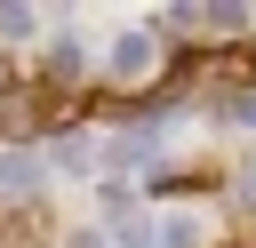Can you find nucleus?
<instances>
[{
  "mask_svg": "<svg viewBox=\"0 0 256 248\" xmlns=\"http://www.w3.org/2000/svg\"><path fill=\"white\" fill-rule=\"evenodd\" d=\"M112 72H120V80H144V72H152V40H144V32H128V40L112 48Z\"/></svg>",
  "mask_w": 256,
  "mask_h": 248,
  "instance_id": "obj_1",
  "label": "nucleus"
},
{
  "mask_svg": "<svg viewBox=\"0 0 256 248\" xmlns=\"http://www.w3.org/2000/svg\"><path fill=\"white\" fill-rule=\"evenodd\" d=\"M32 184H40V160L32 152H8L0 160V192H32Z\"/></svg>",
  "mask_w": 256,
  "mask_h": 248,
  "instance_id": "obj_2",
  "label": "nucleus"
}]
</instances>
